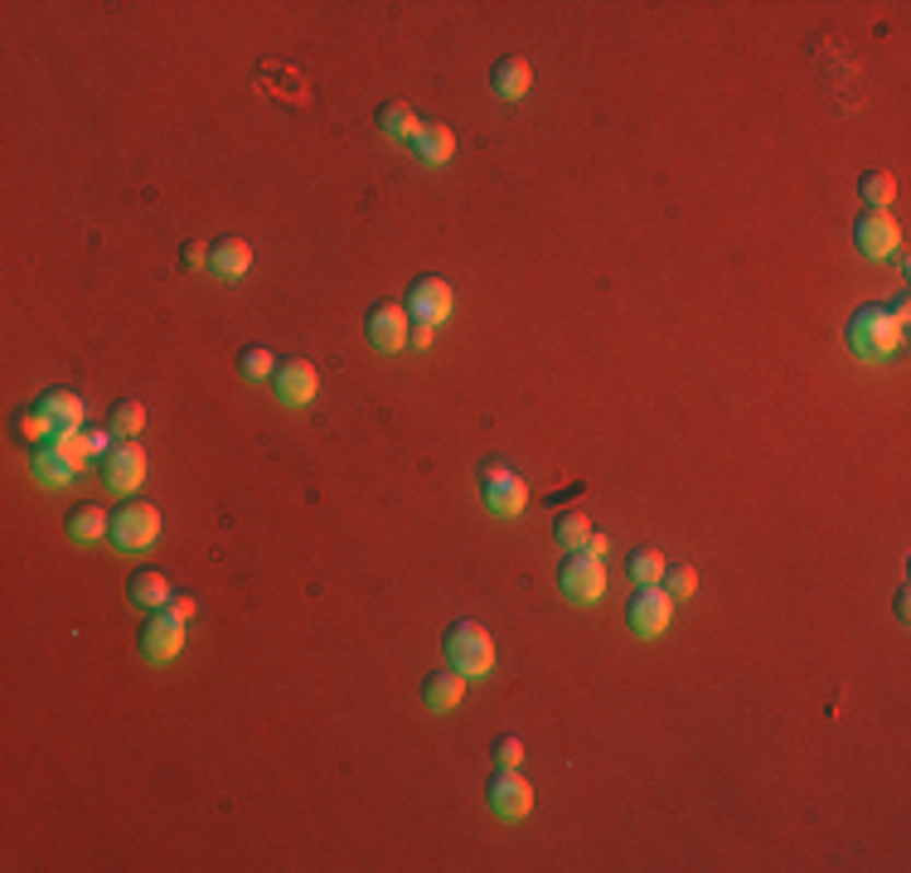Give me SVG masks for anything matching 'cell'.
Here are the masks:
<instances>
[{
    "label": "cell",
    "mask_w": 911,
    "mask_h": 873,
    "mask_svg": "<svg viewBox=\"0 0 911 873\" xmlns=\"http://www.w3.org/2000/svg\"><path fill=\"white\" fill-rule=\"evenodd\" d=\"M87 436L83 432H54L44 446H35V476H39V486H69V480H78V472L87 466Z\"/></svg>",
    "instance_id": "2"
},
{
    "label": "cell",
    "mask_w": 911,
    "mask_h": 873,
    "mask_svg": "<svg viewBox=\"0 0 911 873\" xmlns=\"http://www.w3.org/2000/svg\"><path fill=\"white\" fill-rule=\"evenodd\" d=\"M524 763V743L519 737H500L494 743V767H519Z\"/></svg>",
    "instance_id": "30"
},
{
    "label": "cell",
    "mask_w": 911,
    "mask_h": 873,
    "mask_svg": "<svg viewBox=\"0 0 911 873\" xmlns=\"http://www.w3.org/2000/svg\"><path fill=\"white\" fill-rule=\"evenodd\" d=\"M432 330H436V326H422V321H418V326L408 330V340L418 345V350H427V345H432Z\"/></svg>",
    "instance_id": "34"
},
{
    "label": "cell",
    "mask_w": 911,
    "mask_h": 873,
    "mask_svg": "<svg viewBox=\"0 0 911 873\" xmlns=\"http://www.w3.org/2000/svg\"><path fill=\"white\" fill-rule=\"evenodd\" d=\"M418 127H422V121L412 117L408 103H384V107H378V131H384V137L412 141V137H418Z\"/></svg>",
    "instance_id": "22"
},
{
    "label": "cell",
    "mask_w": 911,
    "mask_h": 873,
    "mask_svg": "<svg viewBox=\"0 0 911 873\" xmlns=\"http://www.w3.org/2000/svg\"><path fill=\"white\" fill-rule=\"evenodd\" d=\"M171 607L179 612V617H195V597H179V592H175V597H171Z\"/></svg>",
    "instance_id": "35"
},
{
    "label": "cell",
    "mask_w": 911,
    "mask_h": 873,
    "mask_svg": "<svg viewBox=\"0 0 911 873\" xmlns=\"http://www.w3.org/2000/svg\"><path fill=\"white\" fill-rule=\"evenodd\" d=\"M127 597L137 602L141 612H161V607H171V578L165 573H155V568H141V573H131V582H127Z\"/></svg>",
    "instance_id": "17"
},
{
    "label": "cell",
    "mask_w": 911,
    "mask_h": 873,
    "mask_svg": "<svg viewBox=\"0 0 911 873\" xmlns=\"http://www.w3.org/2000/svg\"><path fill=\"white\" fill-rule=\"evenodd\" d=\"M179 263H185V267H205L209 257H205V248H199V243H185V253H179Z\"/></svg>",
    "instance_id": "33"
},
{
    "label": "cell",
    "mask_w": 911,
    "mask_h": 873,
    "mask_svg": "<svg viewBox=\"0 0 911 873\" xmlns=\"http://www.w3.org/2000/svg\"><path fill=\"white\" fill-rule=\"evenodd\" d=\"M659 587H665L669 597H693V592H699V573H693L689 563H684V568H665Z\"/></svg>",
    "instance_id": "29"
},
{
    "label": "cell",
    "mask_w": 911,
    "mask_h": 873,
    "mask_svg": "<svg viewBox=\"0 0 911 873\" xmlns=\"http://www.w3.org/2000/svg\"><path fill=\"white\" fill-rule=\"evenodd\" d=\"M145 480V452L137 442H117L107 452V486L117 490V496H131Z\"/></svg>",
    "instance_id": "14"
},
{
    "label": "cell",
    "mask_w": 911,
    "mask_h": 873,
    "mask_svg": "<svg viewBox=\"0 0 911 873\" xmlns=\"http://www.w3.org/2000/svg\"><path fill=\"white\" fill-rule=\"evenodd\" d=\"M587 534H592V524H587V514H577V510H568V514H558V524H553V539L568 548V554H577L582 544H587Z\"/></svg>",
    "instance_id": "25"
},
{
    "label": "cell",
    "mask_w": 911,
    "mask_h": 873,
    "mask_svg": "<svg viewBox=\"0 0 911 873\" xmlns=\"http://www.w3.org/2000/svg\"><path fill=\"white\" fill-rule=\"evenodd\" d=\"M238 369H243V379L262 384V379H272V374H277V354L267 350V345H247V350L238 354Z\"/></svg>",
    "instance_id": "27"
},
{
    "label": "cell",
    "mask_w": 911,
    "mask_h": 873,
    "mask_svg": "<svg viewBox=\"0 0 911 873\" xmlns=\"http://www.w3.org/2000/svg\"><path fill=\"white\" fill-rule=\"evenodd\" d=\"M480 490H486V505L500 514V520H514V514H524V505H528V486L504 462L480 466Z\"/></svg>",
    "instance_id": "4"
},
{
    "label": "cell",
    "mask_w": 911,
    "mask_h": 873,
    "mask_svg": "<svg viewBox=\"0 0 911 873\" xmlns=\"http://www.w3.org/2000/svg\"><path fill=\"white\" fill-rule=\"evenodd\" d=\"M412 155H418L422 165H446L456 155L452 127H442V121H422L418 137H412Z\"/></svg>",
    "instance_id": "16"
},
{
    "label": "cell",
    "mask_w": 911,
    "mask_h": 873,
    "mask_svg": "<svg viewBox=\"0 0 911 873\" xmlns=\"http://www.w3.org/2000/svg\"><path fill=\"white\" fill-rule=\"evenodd\" d=\"M83 436H87V452H112L107 442H112V436H117V432H112V428H87Z\"/></svg>",
    "instance_id": "32"
},
{
    "label": "cell",
    "mask_w": 911,
    "mask_h": 873,
    "mask_svg": "<svg viewBox=\"0 0 911 873\" xmlns=\"http://www.w3.org/2000/svg\"><path fill=\"white\" fill-rule=\"evenodd\" d=\"M902 345V326L887 316V306H859L849 321V350L868 364H883Z\"/></svg>",
    "instance_id": "1"
},
{
    "label": "cell",
    "mask_w": 911,
    "mask_h": 873,
    "mask_svg": "<svg viewBox=\"0 0 911 873\" xmlns=\"http://www.w3.org/2000/svg\"><path fill=\"white\" fill-rule=\"evenodd\" d=\"M577 554H587V558H596V563H602V558L611 554V539H606V534H587V544H582Z\"/></svg>",
    "instance_id": "31"
},
{
    "label": "cell",
    "mask_w": 911,
    "mask_h": 873,
    "mask_svg": "<svg viewBox=\"0 0 911 873\" xmlns=\"http://www.w3.org/2000/svg\"><path fill=\"white\" fill-rule=\"evenodd\" d=\"M859 195H863V205H868V209H887V205H892V195H897V181L887 171H868L859 181Z\"/></svg>",
    "instance_id": "26"
},
{
    "label": "cell",
    "mask_w": 911,
    "mask_h": 873,
    "mask_svg": "<svg viewBox=\"0 0 911 873\" xmlns=\"http://www.w3.org/2000/svg\"><path fill=\"white\" fill-rule=\"evenodd\" d=\"M39 408L54 422V432H83V398L69 394V388H49L39 398Z\"/></svg>",
    "instance_id": "18"
},
{
    "label": "cell",
    "mask_w": 911,
    "mask_h": 873,
    "mask_svg": "<svg viewBox=\"0 0 911 873\" xmlns=\"http://www.w3.org/2000/svg\"><path fill=\"white\" fill-rule=\"evenodd\" d=\"M209 267L223 282H238V277H247V267H253V248H247L243 238H223L219 248L209 253Z\"/></svg>",
    "instance_id": "20"
},
{
    "label": "cell",
    "mask_w": 911,
    "mask_h": 873,
    "mask_svg": "<svg viewBox=\"0 0 911 873\" xmlns=\"http://www.w3.org/2000/svg\"><path fill=\"white\" fill-rule=\"evenodd\" d=\"M117 548H151L161 539V510L155 505H121L112 510V534H107Z\"/></svg>",
    "instance_id": "6"
},
{
    "label": "cell",
    "mask_w": 911,
    "mask_h": 873,
    "mask_svg": "<svg viewBox=\"0 0 911 873\" xmlns=\"http://www.w3.org/2000/svg\"><path fill=\"white\" fill-rule=\"evenodd\" d=\"M277 398L287 403V408H306V403H316L320 394V374H316V364H306V360H287V364H277Z\"/></svg>",
    "instance_id": "12"
},
{
    "label": "cell",
    "mask_w": 911,
    "mask_h": 873,
    "mask_svg": "<svg viewBox=\"0 0 911 873\" xmlns=\"http://www.w3.org/2000/svg\"><path fill=\"white\" fill-rule=\"evenodd\" d=\"M185 626H189V617H179L175 607H161L151 621H145V631H141V655L155 660V665L175 660L179 645H185Z\"/></svg>",
    "instance_id": "7"
},
{
    "label": "cell",
    "mask_w": 911,
    "mask_h": 873,
    "mask_svg": "<svg viewBox=\"0 0 911 873\" xmlns=\"http://www.w3.org/2000/svg\"><path fill=\"white\" fill-rule=\"evenodd\" d=\"M422 699L432 713L460 709V699H466V675H460V670H436V675L422 679Z\"/></svg>",
    "instance_id": "15"
},
{
    "label": "cell",
    "mask_w": 911,
    "mask_h": 873,
    "mask_svg": "<svg viewBox=\"0 0 911 873\" xmlns=\"http://www.w3.org/2000/svg\"><path fill=\"white\" fill-rule=\"evenodd\" d=\"M446 660H452V670H460V675H490L494 670V641H490V631L486 626H476V621H456L452 631H446Z\"/></svg>",
    "instance_id": "3"
},
{
    "label": "cell",
    "mask_w": 911,
    "mask_h": 873,
    "mask_svg": "<svg viewBox=\"0 0 911 873\" xmlns=\"http://www.w3.org/2000/svg\"><path fill=\"white\" fill-rule=\"evenodd\" d=\"M20 436H25L30 446H44V442L54 436V422L44 418V408H39V403H35V408H25V412H20Z\"/></svg>",
    "instance_id": "28"
},
{
    "label": "cell",
    "mask_w": 911,
    "mask_h": 873,
    "mask_svg": "<svg viewBox=\"0 0 911 873\" xmlns=\"http://www.w3.org/2000/svg\"><path fill=\"white\" fill-rule=\"evenodd\" d=\"M452 306H456V296L442 277H418L408 291V316L422 321V326H442V321L452 316Z\"/></svg>",
    "instance_id": "11"
},
{
    "label": "cell",
    "mask_w": 911,
    "mask_h": 873,
    "mask_svg": "<svg viewBox=\"0 0 911 873\" xmlns=\"http://www.w3.org/2000/svg\"><path fill=\"white\" fill-rule=\"evenodd\" d=\"M408 311L402 306H374L369 311V345H374V350H384V354H393V350H402V345H408Z\"/></svg>",
    "instance_id": "13"
},
{
    "label": "cell",
    "mask_w": 911,
    "mask_h": 873,
    "mask_svg": "<svg viewBox=\"0 0 911 873\" xmlns=\"http://www.w3.org/2000/svg\"><path fill=\"white\" fill-rule=\"evenodd\" d=\"M669 617H674V597L665 587H640L631 597V607H626V621H631V631L640 641H655V636L669 631Z\"/></svg>",
    "instance_id": "5"
},
{
    "label": "cell",
    "mask_w": 911,
    "mask_h": 873,
    "mask_svg": "<svg viewBox=\"0 0 911 873\" xmlns=\"http://www.w3.org/2000/svg\"><path fill=\"white\" fill-rule=\"evenodd\" d=\"M107 534H112V514L103 505H83V510L69 514V539L73 544H97V539H107Z\"/></svg>",
    "instance_id": "21"
},
{
    "label": "cell",
    "mask_w": 911,
    "mask_h": 873,
    "mask_svg": "<svg viewBox=\"0 0 911 873\" xmlns=\"http://www.w3.org/2000/svg\"><path fill=\"white\" fill-rule=\"evenodd\" d=\"M107 428L121 436V442H131V436H141L145 432V408L141 403H117V408H112V418H107Z\"/></svg>",
    "instance_id": "24"
},
{
    "label": "cell",
    "mask_w": 911,
    "mask_h": 873,
    "mask_svg": "<svg viewBox=\"0 0 911 873\" xmlns=\"http://www.w3.org/2000/svg\"><path fill=\"white\" fill-rule=\"evenodd\" d=\"M490 83H494V93L504 97V103H519V97L534 88V69L519 59V54H510V59H500L494 63V73H490Z\"/></svg>",
    "instance_id": "19"
},
{
    "label": "cell",
    "mask_w": 911,
    "mask_h": 873,
    "mask_svg": "<svg viewBox=\"0 0 911 873\" xmlns=\"http://www.w3.org/2000/svg\"><path fill=\"white\" fill-rule=\"evenodd\" d=\"M490 811L504 820H524L534 811V787L519 777V767H500L490 777Z\"/></svg>",
    "instance_id": "10"
},
{
    "label": "cell",
    "mask_w": 911,
    "mask_h": 873,
    "mask_svg": "<svg viewBox=\"0 0 911 873\" xmlns=\"http://www.w3.org/2000/svg\"><path fill=\"white\" fill-rule=\"evenodd\" d=\"M665 554H655V548H640V554H631V563H626V573H631L635 587H655L659 578H665Z\"/></svg>",
    "instance_id": "23"
},
{
    "label": "cell",
    "mask_w": 911,
    "mask_h": 873,
    "mask_svg": "<svg viewBox=\"0 0 911 873\" xmlns=\"http://www.w3.org/2000/svg\"><path fill=\"white\" fill-rule=\"evenodd\" d=\"M558 587H562V597H568V602L592 607V602L606 592V568L596 563V558H587V554H572L568 563H562V573H558Z\"/></svg>",
    "instance_id": "8"
},
{
    "label": "cell",
    "mask_w": 911,
    "mask_h": 873,
    "mask_svg": "<svg viewBox=\"0 0 911 873\" xmlns=\"http://www.w3.org/2000/svg\"><path fill=\"white\" fill-rule=\"evenodd\" d=\"M853 243H859L863 257L883 263V257L897 253V243H902V229H897V219L887 214V209H868V214L853 223Z\"/></svg>",
    "instance_id": "9"
}]
</instances>
